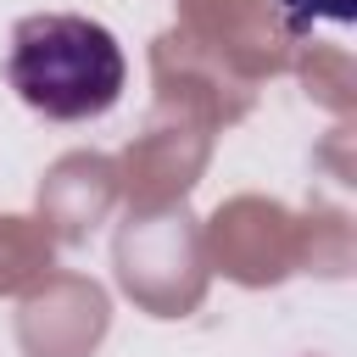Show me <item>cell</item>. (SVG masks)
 <instances>
[{
  "label": "cell",
  "mask_w": 357,
  "mask_h": 357,
  "mask_svg": "<svg viewBox=\"0 0 357 357\" xmlns=\"http://www.w3.org/2000/svg\"><path fill=\"white\" fill-rule=\"evenodd\" d=\"M123 45L112 28L78 11H33L11 28L6 84L17 100L50 123H89L123 95Z\"/></svg>",
  "instance_id": "cell-1"
},
{
  "label": "cell",
  "mask_w": 357,
  "mask_h": 357,
  "mask_svg": "<svg viewBox=\"0 0 357 357\" xmlns=\"http://www.w3.org/2000/svg\"><path fill=\"white\" fill-rule=\"evenodd\" d=\"M279 11H284L290 33H307L312 22H351L357 0H279Z\"/></svg>",
  "instance_id": "cell-2"
}]
</instances>
